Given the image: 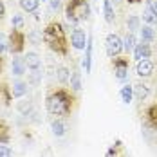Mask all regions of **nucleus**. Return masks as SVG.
Listing matches in <instances>:
<instances>
[{
    "mask_svg": "<svg viewBox=\"0 0 157 157\" xmlns=\"http://www.w3.org/2000/svg\"><path fill=\"white\" fill-rule=\"evenodd\" d=\"M51 2V9L52 11H62L63 6H62V0H49Z\"/></svg>",
    "mask_w": 157,
    "mask_h": 157,
    "instance_id": "7c9ffc66",
    "label": "nucleus"
},
{
    "mask_svg": "<svg viewBox=\"0 0 157 157\" xmlns=\"http://www.w3.org/2000/svg\"><path fill=\"white\" fill-rule=\"evenodd\" d=\"M103 13H105L107 24H114L116 13H114V7H112V0H103Z\"/></svg>",
    "mask_w": 157,
    "mask_h": 157,
    "instance_id": "f3484780",
    "label": "nucleus"
},
{
    "mask_svg": "<svg viewBox=\"0 0 157 157\" xmlns=\"http://www.w3.org/2000/svg\"><path fill=\"white\" fill-rule=\"evenodd\" d=\"M2 67H4V58H2V54H0V72H2Z\"/></svg>",
    "mask_w": 157,
    "mask_h": 157,
    "instance_id": "c9c22d12",
    "label": "nucleus"
},
{
    "mask_svg": "<svg viewBox=\"0 0 157 157\" xmlns=\"http://www.w3.org/2000/svg\"><path fill=\"white\" fill-rule=\"evenodd\" d=\"M25 62H24V58H13V63H11V72H13V76H22V74H25Z\"/></svg>",
    "mask_w": 157,
    "mask_h": 157,
    "instance_id": "ddd939ff",
    "label": "nucleus"
},
{
    "mask_svg": "<svg viewBox=\"0 0 157 157\" xmlns=\"http://www.w3.org/2000/svg\"><path fill=\"white\" fill-rule=\"evenodd\" d=\"M128 4H139V2H143V0H126Z\"/></svg>",
    "mask_w": 157,
    "mask_h": 157,
    "instance_id": "f704fd0d",
    "label": "nucleus"
},
{
    "mask_svg": "<svg viewBox=\"0 0 157 157\" xmlns=\"http://www.w3.org/2000/svg\"><path fill=\"white\" fill-rule=\"evenodd\" d=\"M150 94V89H148V85H144V83H136L134 85V98L137 99V101H144L146 98Z\"/></svg>",
    "mask_w": 157,
    "mask_h": 157,
    "instance_id": "f8f14e48",
    "label": "nucleus"
},
{
    "mask_svg": "<svg viewBox=\"0 0 157 157\" xmlns=\"http://www.w3.org/2000/svg\"><path fill=\"white\" fill-rule=\"evenodd\" d=\"M126 27H128V33H136L141 29V25H139V16H130L128 20H126Z\"/></svg>",
    "mask_w": 157,
    "mask_h": 157,
    "instance_id": "393cba45",
    "label": "nucleus"
},
{
    "mask_svg": "<svg viewBox=\"0 0 157 157\" xmlns=\"http://www.w3.org/2000/svg\"><path fill=\"white\" fill-rule=\"evenodd\" d=\"M90 15V6L87 0H69L65 6V18L72 27H78L81 20H87Z\"/></svg>",
    "mask_w": 157,
    "mask_h": 157,
    "instance_id": "7ed1b4c3",
    "label": "nucleus"
},
{
    "mask_svg": "<svg viewBox=\"0 0 157 157\" xmlns=\"http://www.w3.org/2000/svg\"><path fill=\"white\" fill-rule=\"evenodd\" d=\"M71 89L74 90V92H78L79 89H81V74H79L78 71H72L71 72Z\"/></svg>",
    "mask_w": 157,
    "mask_h": 157,
    "instance_id": "4be33fe9",
    "label": "nucleus"
},
{
    "mask_svg": "<svg viewBox=\"0 0 157 157\" xmlns=\"http://www.w3.org/2000/svg\"><path fill=\"white\" fill-rule=\"evenodd\" d=\"M143 20L148 24V25H154V24H157L155 20V15H154V9L146 4V7H144V11H143Z\"/></svg>",
    "mask_w": 157,
    "mask_h": 157,
    "instance_id": "b1692460",
    "label": "nucleus"
},
{
    "mask_svg": "<svg viewBox=\"0 0 157 157\" xmlns=\"http://www.w3.org/2000/svg\"><path fill=\"white\" fill-rule=\"evenodd\" d=\"M146 125L157 130V105H152L146 110Z\"/></svg>",
    "mask_w": 157,
    "mask_h": 157,
    "instance_id": "2eb2a0df",
    "label": "nucleus"
},
{
    "mask_svg": "<svg viewBox=\"0 0 157 157\" xmlns=\"http://www.w3.org/2000/svg\"><path fill=\"white\" fill-rule=\"evenodd\" d=\"M0 157H13L11 148H9V146H4V144H0Z\"/></svg>",
    "mask_w": 157,
    "mask_h": 157,
    "instance_id": "c756f323",
    "label": "nucleus"
},
{
    "mask_svg": "<svg viewBox=\"0 0 157 157\" xmlns=\"http://www.w3.org/2000/svg\"><path fill=\"white\" fill-rule=\"evenodd\" d=\"M0 143H9V126L0 119Z\"/></svg>",
    "mask_w": 157,
    "mask_h": 157,
    "instance_id": "bb28decb",
    "label": "nucleus"
},
{
    "mask_svg": "<svg viewBox=\"0 0 157 157\" xmlns=\"http://www.w3.org/2000/svg\"><path fill=\"white\" fill-rule=\"evenodd\" d=\"M51 128H52V134L56 137H62V136H65V132H67V126H65V123H63L62 119H54L51 123Z\"/></svg>",
    "mask_w": 157,
    "mask_h": 157,
    "instance_id": "aec40b11",
    "label": "nucleus"
},
{
    "mask_svg": "<svg viewBox=\"0 0 157 157\" xmlns=\"http://www.w3.org/2000/svg\"><path fill=\"white\" fill-rule=\"evenodd\" d=\"M18 110H20L24 116H27V114L31 112V103H18Z\"/></svg>",
    "mask_w": 157,
    "mask_h": 157,
    "instance_id": "c85d7f7f",
    "label": "nucleus"
},
{
    "mask_svg": "<svg viewBox=\"0 0 157 157\" xmlns=\"http://www.w3.org/2000/svg\"><path fill=\"white\" fill-rule=\"evenodd\" d=\"M72 96L65 89H58L45 98L47 112L52 116H69L72 112Z\"/></svg>",
    "mask_w": 157,
    "mask_h": 157,
    "instance_id": "f03ea898",
    "label": "nucleus"
},
{
    "mask_svg": "<svg viewBox=\"0 0 157 157\" xmlns=\"http://www.w3.org/2000/svg\"><path fill=\"white\" fill-rule=\"evenodd\" d=\"M56 79H58L62 85L69 83V79H71V72H69V69L63 67V65H60V67L56 69Z\"/></svg>",
    "mask_w": 157,
    "mask_h": 157,
    "instance_id": "412c9836",
    "label": "nucleus"
},
{
    "mask_svg": "<svg viewBox=\"0 0 157 157\" xmlns=\"http://www.w3.org/2000/svg\"><path fill=\"white\" fill-rule=\"evenodd\" d=\"M119 96H121L123 103H126V105H128V103L132 101V98H134V87H132V85H125V87L121 89Z\"/></svg>",
    "mask_w": 157,
    "mask_h": 157,
    "instance_id": "5701e85b",
    "label": "nucleus"
},
{
    "mask_svg": "<svg viewBox=\"0 0 157 157\" xmlns=\"http://www.w3.org/2000/svg\"><path fill=\"white\" fill-rule=\"evenodd\" d=\"M25 47V34L20 31V29H13L9 33V38H7V51L13 52V54H20Z\"/></svg>",
    "mask_w": 157,
    "mask_h": 157,
    "instance_id": "20e7f679",
    "label": "nucleus"
},
{
    "mask_svg": "<svg viewBox=\"0 0 157 157\" xmlns=\"http://www.w3.org/2000/svg\"><path fill=\"white\" fill-rule=\"evenodd\" d=\"M6 51H7V40L4 34H0V54H4Z\"/></svg>",
    "mask_w": 157,
    "mask_h": 157,
    "instance_id": "2f4dec72",
    "label": "nucleus"
},
{
    "mask_svg": "<svg viewBox=\"0 0 157 157\" xmlns=\"http://www.w3.org/2000/svg\"><path fill=\"white\" fill-rule=\"evenodd\" d=\"M83 67H85V72H90V69H92V36H89V42H87V47H85Z\"/></svg>",
    "mask_w": 157,
    "mask_h": 157,
    "instance_id": "9b49d317",
    "label": "nucleus"
},
{
    "mask_svg": "<svg viewBox=\"0 0 157 157\" xmlns=\"http://www.w3.org/2000/svg\"><path fill=\"white\" fill-rule=\"evenodd\" d=\"M4 15H6V6H4V2L0 0V18H2Z\"/></svg>",
    "mask_w": 157,
    "mask_h": 157,
    "instance_id": "72a5a7b5",
    "label": "nucleus"
},
{
    "mask_svg": "<svg viewBox=\"0 0 157 157\" xmlns=\"http://www.w3.org/2000/svg\"><path fill=\"white\" fill-rule=\"evenodd\" d=\"M152 54V49H150V44H144V42H139L136 49H134V58L139 62V60H148Z\"/></svg>",
    "mask_w": 157,
    "mask_h": 157,
    "instance_id": "9d476101",
    "label": "nucleus"
},
{
    "mask_svg": "<svg viewBox=\"0 0 157 157\" xmlns=\"http://www.w3.org/2000/svg\"><path fill=\"white\" fill-rule=\"evenodd\" d=\"M146 4H148L152 9H154V15H155V20H157V2H155V0H148Z\"/></svg>",
    "mask_w": 157,
    "mask_h": 157,
    "instance_id": "473e14b6",
    "label": "nucleus"
},
{
    "mask_svg": "<svg viewBox=\"0 0 157 157\" xmlns=\"http://www.w3.org/2000/svg\"><path fill=\"white\" fill-rule=\"evenodd\" d=\"M24 24H25V20H24V16L18 15V13H15L13 15V18H11V25H13V29H24Z\"/></svg>",
    "mask_w": 157,
    "mask_h": 157,
    "instance_id": "a878e982",
    "label": "nucleus"
},
{
    "mask_svg": "<svg viewBox=\"0 0 157 157\" xmlns=\"http://www.w3.org/2000/svg\"><path fill=\"white\" fill-rule=\"evenodd\" d=\"M139 31H141V42H144V44H150V42L155 38V31H154L152 25H148V24L143 25Z\"/></svg>",
    "mask_w": 157,
    "mask_h": 157,
    "instance_id": "6ab92c4d",
    "label": "nucleus"
},
{
    "mask_svg": "<svg viewBox=\"0 0 157 157\" xmlns=\"http://www.w3.org/2000/svg\"><path fill=\"white\" fill-rule=\"evenodd\" d=\"M114 72L119 81H125L128 78V60L126 58H114Z\"/></svg>",
    "mask_w": 157,
    "mask_h": 157,
    "instance_id": "0eeeda50",
    "label": "nucleus"
},
{
    "mask_svg": "<svg viewBox=\"0 0 157 157\" xmlns=\"http://www.w3.org/2000/svg\"><path fill=\"white\" fill-rule=\"evenodd\" d=\"M11 94L13 98H22V96L27 94V83L25 81H15L11 85Z\"/></svg>",
    "mask_w": 157,
    "mask_h": 157,
    "instance_id": "4468645a",
    "label": "nucleus"
},
{
    "mask_svg": "<svg viewBox=\"0 0 157 157\" xmlns=\"http://www.w3.org/2000/svg\"><path fill=\"white\" fill-rule=\"evenodd\" d=\"M105 47H107V54H109L110 58H116L123 51V40L119 38V34L110 33V34H107V38H105Z\"/></svg>",
    "mask_w": 157,
    "mask_h": 157,
    "instance_id": "39448f33",
    "label": "nucleus"
},
{
    "mask_svg": "<svg viewBox=\"0 0 157 157\" xmlns=\"http://www.w3.org/2000/svg\"><path fill=\"white\" fill-rule=\"evenodd\" d=\"M24 62H25V67L31 69V71H42V58L33 51L24 56Z\"/></svg>",
    "mask_w": 157,
    "mask_h": 157,
    "instance_id": "1a4fd4ad",
    "label": "nucleus"
},
{
    "mask_svg": "<svg viewBox=\"0 0 157 157\" xmlns=\"http://www.w3.org/2000/svg\"><path fill=\"white\" fill-rule=\"evenodd\" d=\"M44 42L49 45L51 51H54L60 56H67L69 54V44H67V34H65V27L58 22H51L47 27L42 33Z\"/></svg>",
    "mask_w": 157,
    "mask_h": 157,
    "instance_id": "f257e3e1",
    "label": "nucleus"
},
{
    "mask_svg": "<svg viewBox=\"0 0 157 157\" xmlns=\"http://www.w3.org/2000/svg\"><path fill=\"white\" fill-rule=\"evenodd\" d=\"M87 42H89V34L83 29H79V27H74L72 33H71V44H72V47L81 51V49L87 47Z\"/></svg>",
    "mask_w": 157,
    "mask_h": 157,
    "instance_id": "423d86ee",
    "label": "nucleus"
},
{
    "mask_svg": "<svg viewBox=\"0 0 157 157\" xmlns=\"http://www.w3.org/2000/svg\"><path fill=\"white\" fill-rule=\"evenodd\" d=\"M18 4L25 13H36L38 6H40V0H18Z\"/></svg>",
    "mask_w": 157,
    "mask_h": 157,
    "instance_id": "a211bd4d",
    "label": "nucleus"
},
{
    "mask_svg": "<svg viewBox=\"0 0 157 157\" xmlns=\"http://www.w3.org/2000/svg\"><path fill=\"white\" fill-rule=\"evenodd\" d=\"M136 45H137L136 34H134V33H128V34L125 36V40H123V51H126V52H134Z\"/></svg>",
    "mask_w": 157,
    "mask_h": 157,
    "instance_id": "dca6fc26",
    "label": "nucleus"
},
{
    "mask_svg": "<svg viewBox=\"0 0 157 157\" xmlns=\"http://www.w3.org/2000/svg\"><path fill=\"white\" fill-rule=\"evenodd\" d=\"M0 96L4 99V103H9L13 99V94H11V89L7 85H0Z\"/></svg>",
    "mask_w": 157,
    "mask_h": 157,
    "instance_id": "cd10ccee",
    "label": "nucleus"
},
{
    "mask_svg": "<svg viewBox=\"0 0 157 157\" xmlns=\"http://www.w3.org/2000/svg\"><path fill=\"white\" fill-rule=\"evenodd\" d=\"M154 62L148 58V60H139L137 62V67H136V72L143 76V78H146V76H152V72H154Z\"/></svg>",
    "mask_w": 157,
    "mask_h": 157,
    "instance_id": "6e6552de",
    "label": "nucleus"
}]
</instances>
